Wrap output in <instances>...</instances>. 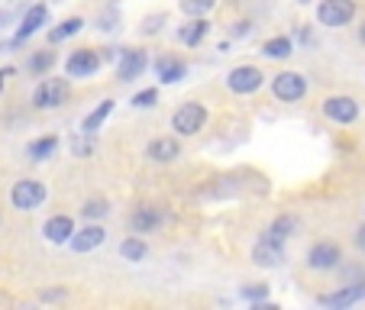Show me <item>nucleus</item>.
Here are the masks:
<instances>
[{"label":"nucleus","instance_id":"nucleus-1","mask_svg":"<svg viewBox=\"0 0 365 310\" xmlns=\"http://www.w3.org/2000/svg\"><path fill=\"white\" fill-rule=\"evenodd\" d=\"M207 117H210V110H207L200 100H187V103H181L178 110L172 113V130H175V136H197L200 130L207 126Z\"/></svg>","mask_w":365,"mask_h":310},{"label":"nucleus","instance_id":"nucleus-2","mask_svg":"<svg viewBox=\"0 0 365 310\" xmlns=\"http://www.w3.org/2000/svg\"><path fill=\"white\" fill-rule=\"evenodd\" d=\"M68 94L71 84L65 78H42L33 91V107L36 110H56V107H62L68 100Z\"/></svg>","mask_w":365,"mask_h":310},{"label":"nucleus","instance_id":"nucleus-3","mask_svg":"<svg viewBox=\"0 0 365 310\" xmlns=\"http://www.w3.org/2000/svg\"><path fill=\"white\" fill-rule=\"evenodd\" d=\"M48 191L42 181L36 178H20L14 187H10V204L20 210V214H29V210H39L42 204H46Z\"/></svg>","mask_w":365,"mask_h":310},{"label":"nucleus","instance_id":"nucleus-4","mask_svg":"<svg viewBox=\"0 0 365 310\" xmlns=\"http://www.w3.org/2000/svg\"><path fill=\"white\" fill-rule=\"evenodd\" d=\"M356 20V0H320L317 4V23L327 29L349 26Z\"/></svg>","mask_w":365,"mask_h":310},{"label":"nucleus","instance_id":"nucleus-5","mask_svg":"<svg viewBox=\"0 0 365 310\" xmlns=\"http://www.w3.org/2000/svg\"><path fill=\"white\" fill-rule=\"evenodd\" d=\"M272 94L282 103L304 100V94H307V78H304L301 71H278V75L272 78Z\"/></svg>","mask_w":365,"mask_h":310},{"label":"nucleus","instance_id":"nucleus-6","mask_svg":"<svg viewBox=\"0 0 365 310\" xmlns=\"http://www.w3.org/2000/svg\"><path fill=\"white\" fill-rule=\"evenodd\" d=\"M262 84H265V75H262V68H255V65H236V68L227 75V88L240 97L255 94Z\"/></svg>","mask_w":365,"mask_h":310},{"label":"nucleus","instance_id":"nucleus-7","mask_svg":"<svg viewBox=\"0 0 365 310\" xmlns=\"http://www.w3.org/2000/svg\"><path fill=\"white\" fill-rule=\"evenodd\" d=\"M324 117L339 126H349L359 120V100L349 94H333L324 100Z\"/></svg>","mask_w":365,"mask_h":310},{"label":"nucleus","instance_id":"nucleus-8","mask_svg":"<svg viewBox=\"0 0 365 310\" xmlns=\"http://www.w3.org/2000/svg\"><path fill=\"white\" fill-rule=\"evenodd\" d=\"M162 210L155 204H136L130 210V229L136 236H145V233H155V229L162 227Z\"/></svg>","mask_w":365,"mask_h":310},{"label":"nucleus","instance_id":"nucleus-9","mask_svg":"<svg viewBox=\"0 0 365 310\" xmlns=\"http://www.w3.org/2000/svg\"><path fill=\"white\" fill-rule=\"evenodd\" d=\"M65 71H68V78H91L101 71V52L97 48H78V52H71L68 62H65Z\"/></svg>","mask_w":365,"mask_h":310},{"label":"nucleus","instance_id":"nucleus-10","mask_svg":"<svg viewBox=\"0 0 365 310\" xmlns=\"http://www.w3.org/2000/svg\"><path fill=\"white\" fill-rule=\"evenodd\" d=\"M339 259H343V249L336 246V242L324 239V242H314L307 252V265L310 269H317V272H330L339 265Z\"/></svg>","mask_w":365,"mask_h":310},{"label":"nucleus","instance_id":"nucleus-11","mask_svg":"<svg viewBox=\"0 0 365 310\" xmlns=\"http://www.w3.org/2000/svg\"><path fill=\"white\" fill-rule=\"evenodd\" d=\"M149 65V52L145 48H123L120 52V65H117V81H133L139 78Z\"/></svg>","mask_w":365,"mask_h":310},{"label":"nucleus","instance_id":"nucleus-12","mask_svg":"<svg viewBox=\"0 0 365 310\" xmlns=\"http://www.w3.org/2000/svg\"><path fill=\"white\" fill-rule=\"evenodd\" d=\"M103 239H107V229H103L97 220H91L88 227H81V229H75V233H71L68 246L75 249V252H94V249L103 246Z\"/></svg>","mask_w":365,"mask_h":310},{"label":"nucleus","instance_id":"nucleus-13","mask_svg":"<svg viewBox=\"0 0 365 310\" xmlns=\"http://www.w3.org/2000/svg\"><path fill=\"white\" fill-rule=\"evenodd\" d=\"M284 259V242H275L269 236H259V242L252 246V262L262 269H278Z\"/></svg>","mask_w":365,"mask_h":310},{"label":"nucleus","instance_id":"nucleus-14","mask_svg":"<svg viewBox=\"0 0 365 310\" xmlns=\"http://www.w3.org/2000/svg\"><path fill=\"white\" fill-rule=\"evenodd\" d=\"M178 155H181V143L175 136H159L145 145V159L155 162V165H168V162H175Z\"/></svg>","mask_w":365,"mask_h":310},{"label":"nucleus","instance_id":"nucleus-15","mask_svg":"<svg viewBox=\"0 0 365 310\" xmlns=\"http://www.w3.org/2000/svg\"><path fill=\"white\" fill-rule=\"evenodd\" d=\"M362 297H365V281H359V284H346V288H339V291H330V294H320V304L333 307V310H343V307L359 304Z\"/></svg>","mask_w":365,"mask_h":310},{"label":"nucleus","instance_id":"nucleus-16","mask_svg":"<svg viewBox=\"0 0 365 310\" xmlns=\"http://www.w3.org/2000/svg\"><path fill=\"white\" fill-rule=\"evenodd\" d=\"M46 20H48V7H46V4H33V7L26 10V16L20 20V29H16L14 42H26L29 36L39 33V29L46 26Z\"/></svg>","mask_w":365,"mask_h":310},{"label":"nucleus","instance_id":"nucleus-17","mask_svg":"<svg viewBox=\"0 0 365 310\" xmlns=\"http://www.w3.org/2000/svg\"><path fill=\"white\" fill-rule=\"evenodd\" d=\"M71 233H75V220L65 217V214L48 217L46 227H42V236H46L48 242H56V246H65V242L71 239Z\"/></svg>","mask_w":365,"mask_h":310},{"label":"nucleus","instance_id":"nucleus-18","mask_svg":"<svg viewBox=\"0 0 365 310\" xmlns=\"http://www.w3.org/2000/svg\"><path fill=\"white\" fill-rule=\"evenodd\" d=\"M155 78H159L162 84H178L181 78L187 75V65L181 62V58H175V56H162V58H155Z\"/></svg>","mask_w":365,"mask_h":310},{"label":"nucleus","instance_id":"nucleus-19","mask_svg":"<svg viewBox=\"0 0 365 310\" xmlns=\"http://www.w3.org/2000/svg\"><path fill=\"white\" fill-rule=\"evenodd\" d=\"M210 33V23L204 20V16H191V23H185V26L178 29V39L185 42V46H200L204 42V36Z\"/></svg>","mask_w":365,"mask_h":310},{"label":"nucleus","instance_id":"nucleus-20","mask_svg":"<svg viewBox=\"0 0 365 310\" xmlns=\"http://www.w3.org/2000/svg\"><path fill=\"white\" fill-rule=\"evenodd\" d=\"M113 107H117V103H113L110 97H107V100H101V103L94 107V110H91L88 117L81 120V133H97V130H101V126L107 123V117L113 113Z\"/></svg>","mask_w":365,"mask_h":310},{"label":"nucleus","instance_id":"nucleus-21","mask_svg":"<svg viewBox=\"0 0 365 310\" xmlns=\"http://www.w3.org/2000/svg\"><path fill=\"white\" fill-rule=\"evenodd\" d=\"M294 229H297V217L282 214L269 223V229H265L262 236H269V239H275V242H288V236H294Z\"/></svg>","mask_w":365,"mask_h":310},{"label":"nucleus","instance_id":"nucleus-22","mask_svg":"<svg viewBox=\"0 0 365 310\" xmlns=\"http://www.w3.org/2000/svg\"><path fill=\"white\" fill-rule=\"evenodd\" d=\"M56 149H58V136H39L26 145V155L33 162H46V159L56 155Z\"/></svg>","mask_w":365,"mask_h":310},{"label":"nucleus","instance_id":"nucleus-23","mask_svg":"<svg viewBox=\"0 0 365 310\" xmlns=\"http://www.w3.org/2000/svg\"><path fill=\"white\" fill-rule=\"evenodd\" d=\"M294 52V39L291 36H272L262 42V56L265 58H288Z\"/></svg>","mask_w":365,"mask_h":310},{"label":"nucleus","instance_id":"nucleus-24","mask_svg":"<svg viewBox=\"0 0 365 310\" xmlns=\"http://www.w3.org/2000/svg\"><path fill=\"white\" fill-rule=\"evenodd\" d=\"M84 29V20L81 16H68V20H62L56 29H48V42L52 46H58V42H65V39H71V36H78Z\"/></svg>","mask_w":365,"mask_h":310},{"label":"nucleus","instance_id":"nucleus-25","mask_svg":"<svg viewBox=\"0 0 365 310\" xmlns=\"http://www.w3.org/2000/svg\"><path fill=\"white\" fill-rule=\"evenodd\" d=\"M145 255H149V246H145L139 236H126V239L120 242V259H126V262H143Z\"/></svg>","mask_w":365,"mask_h":310},{"label":"nucleus","instance_id":"nucleus-26","mask_svg":"<svg viewBox=\"0 0 365 310\" xmlns=\"http://www.w3.org/2000/svg\"><path fill=\"white\" fill-rule=\"evenodd\" d=\"M52 65H56V52H48V48H39V52H33V56H29L26 71H29V75H46Z\"/></svg>","mask_w":365,"mask_h":310},{"label":"nucleus","instance_id":"nucleus-27","mask_svg":"<svg viewBox=\"0 0 365 310\" xmlns=\"http://www.w3.org/2000/svg\"><path fill=\"white\" fill-rule=\"evenodd\" d=\"M107 214H110V204L103 197H91V200H84V207H81L84 220H103Z\"/></svg>","mask_w":365,"mask_h":310},{"label":"nucleus","instance_id":"nucleus-28","mask_svg":"<svg viewBox=\"0 0 365 310\" xmlns=\"http://www.w3.org/2000/svg\"><path fill=\"white\" fill-rule=\"evenodd\" d=\"M217 7V0H181V14L185 16H207Z\"/></svg>","mask_w":365,"mask_h":310},{"label":"nucleus","instance_id":"nucleus-29","mask_svg":"<svg viewBox=\"0 0 365 310\" xmlns=\"http://www.w3.org/2000/svg\"><path fill=\"white\" fill-rule=\"evenodd\" d=\"M133 107L136 110H149V107H155L159 103V88H145V91H139V94H133Z\"/></svg>","mask_w":365,"mask_h":310},{"label":"nucleus","instance_id":"nucleus-30","mask_svg":"<svg viewBox=\"0 0 365 310\" xmlns=\"http://www.w3.org/2000/svg\"><path fill=\"white\" fill-rule=\"evenodd\" d=\"M240 297L242 301H252L255 307H262L265 297H269V284H249V288L240 291Z\"/></svg>","mask_w":365,"mask_h":310},{"label":"nucleus","instance_id":"nucleus-31","mask_svg":"<svg viewBox=\"0 0 365 310\" xmlns=\"http://www.w3.org/2000/svg\"><path fill=\"white\" fill-rule=\"evenodd\" d=\"M71 152H75L78 159H88L91 152H94V133H84V136L71 139Z\"/></svg>","mask_w":365,"mask_h":310},{"label":"nucleus","instance_id":"nucleus-32","mask_svg":"<svg viewBox=\"0 0 365 310\" xmlns=\"http://www.w3.org/2000/svg\"><path fill=\"white\" fill-rule=\"evenodd\" d=\"M162 23H165V16H162V14H159V16H145L139 29H143V36H155V33L162 29Z\"/></svg>","mask_w":365,"mask_h":310},{"label":"nucleus","instance_id":"nucleus-33","mask_svg":"<svg viewBox=\"0 0 365 310\" xmlns=\"http://www.w3.org/2000/svg\"><path fill=\"white\" fill-rule=\"evenodd\" d=\"M249 26H252V23H249V20L236 23V26H233V39H242V36H246V33H249Z\"/></svg>","mask_w":365,"mask_h":310},{"label":"nucleus","instance_id":"nucleus-34","mask_svg":"<svg viewBox=\"0 0 365 310\" xmlns=\"http://www.w3.org/2000/svg\"><path fill=\"white\" fill-rule=\"evenodd\" d=\"M356 246H359V252H365V223L356 229Z\"/></svg>","mask_w":365,"mask_h":310},{"label":"nucleus","instance_id":"nucleus-35","mask_svg":"<svg viewBox=\"0 0 365 310\" xmlns=\"http://www.w3.org/2000/svg\"><path fill=\"white\" fill-rule=\"evenodd\" d=\"M10 75H14V68H10V65H7V68H0V91H4V84H7Z\"/></svg>","mask_w":365,"mask_h":310},{"label":"nucleus","instance_id":"nucleus-36","mask_svg":"<svg viewBox=\"0 0 365 310\" xmlns=\"http://www.w3.org/2000/svg\"><path fill=\"white\" fill-rule=\"evenodd\" d=\"M359 42H362V46H365V23H362V26H359Z\"/></svg>","mask_w":365,"mask_h":310},{"label":"nucleus","instance_id":"nucleus-37","mask_svg":"<svg viewBox=\"0 0 365 310\" xmlns=\"http://www.w3.org/2000/svg\"><path fill=\"white\" fill-rule=\"evenodd\" d=\"M297 4H310V0H297Z\"/></svg>","mask_w":365,"mask_h":310}]
</instances>
